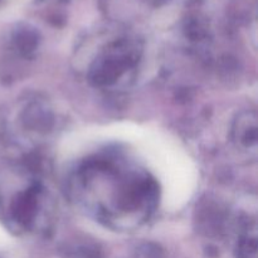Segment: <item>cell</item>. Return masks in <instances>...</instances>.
I'll list each match as a JSON object with an SVG mask.
<instances>
[]
</instances>
